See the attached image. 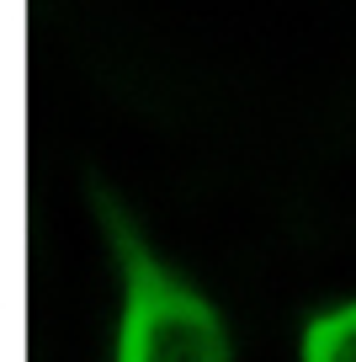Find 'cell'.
Returning <instances> with one entry per match:
<instances>
[{"mask_svg": "<svg viewBox=\"0 0 356 362\" xmlns=\"http://www.w3.org/2000/svg\"><path fill=\"white\" fill-rule=\"evenodd\" d=\"M107 218L112 256L123 267V330H117V362H229L223 320L176 267L149 250V240L134 229V218L96 192Z\"/></svg>", "mask_w": 356, "mask_h": 362, "instance_id": "cell-1", "label": "cell"}, {"mask_svg": "<svg viewBox=\"0 0 356 362\" xmlns=\"http://www.w3.org/2000/svg\"><path fill=\"white\" fill-rule=\"evenodd\" d=\"M303 362H356V304L324 309L303 325Z\"/></svg>", "mask_w": 356, "mask_h": 362, "instance_id": "cell-2", "label": "cell"}]
</instances>
